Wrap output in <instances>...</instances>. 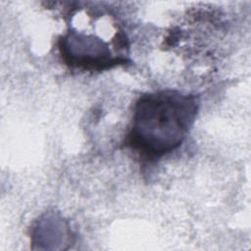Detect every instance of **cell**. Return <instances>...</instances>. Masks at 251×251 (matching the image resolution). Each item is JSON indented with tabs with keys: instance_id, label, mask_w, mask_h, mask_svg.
I'll return each mask as SVG.
<instances>
[{
	"instance_id": "1",
	"label": "cell",
	"mask_w": 251,
	"mask_h": 251,
	"mask_svg": "<svg viewBox=\"0 0 251 251\" xmlns=\"http://www.w3.org/2000/svg\"><path fill=\"white\" fill-rule=\"evenodd\" d=\"M195 94L164 89L141 94L133 105L125 146L155 163L181 146L199 111Z\"/></svg>"
},
{
	"instance_id": "2",
	"label": "cell",
	"mask_w": 251,
	"mask_h": 251,
	"mask_svg": "<svg viewBox=\"0 0 251 251\" xmlns=\"http://www.w3.org/2000/svg\"><path fill=\"white\" fill-rule=\"evenodd\" d=\"M111 47L122 52L125 50L110 45V41L95 32L78 30L74 26L58 40L60 55L65 64L82 71L101 72L126 64L127 60L114 55Z\"/></svg>"
}]
</instances>
